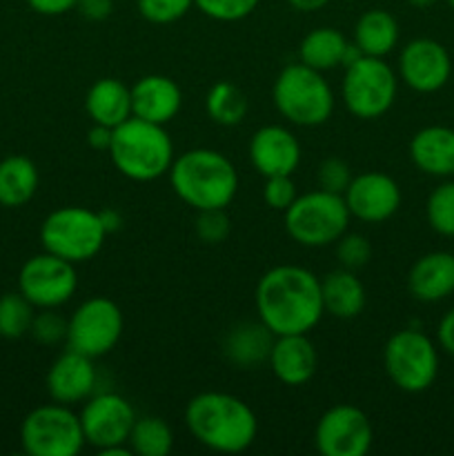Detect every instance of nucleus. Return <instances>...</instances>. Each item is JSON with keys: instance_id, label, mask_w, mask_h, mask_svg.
<instances>
[{"instance_id": "obj_41", "label": "nucleus", "mask_w": 454, "mask_h": 456, "mask_svg": "<svg viewBox=\"0 0 454 456\" xmlns=\"http://www.w3.org/2000/svg\"><path fill=\"white\" fill-rule=\"evenodd\" d=\"M76 3L78 0H27V4L40 16H62L76 9Z\"/></svg>"}, {"instance_id": "obj_3", "label": "nucleus", "mask_w": 454, "mask_h": 456, "mask_svg": "<svg viewBox=\"0 0 454 456\" xmlns=\"http://www.w3.org/2000/svg\"><path fill=\"white\" fill-rule=\"evenodd\" d=\"M169 183L178 199L196 212L225 209L239 191V172L221 151L196 147L174 159Z\"/></svg>"}, {"instance_id": "obj_42", "label": "nucleus", "mask_w": 454, "mask_h": 456, "mask_svg": "<svg viewBox=\"0 0 454 456\" xmlns=\"http://www.w3.org/2000/svg\"><path fill=\"white\" fill-rule=\"evenodd\" d=\"M436 343L443 352H448L450 356H454V307L450 312H445L443 319L439 321V328H436Z\"/></svg>"}, {"instance_id": "obj_13", "label": "nucleus", "mask_w": 454, "mask_h": 456, "mask_svg": "<svg viewBox=\"0 0 454 456\" xmlns=\"http://www.w3.org/2000/svg\"><path fill=\"white\" fill-rule=\"evenodd\" d=\"M372 441V421L356 405H334L316 423L314 444L323 456H365Z\"/></svg>"}, {"instance_id": "obj_18", "label": "nucleus", "mask_w": 454, "mask_h": 456, "mask_svg": "<svg viewBox=\"0 0 454 456\" xmlns=\"http://www.w3.org/2000/svg\"><path fill=\"white\" fill-rule=\"evenodd\" d=\"M96 368L92 356L67 350L58 356L47 372V392L56 403L74 405L87 401L96 387Z\"/></svg>"}, {"instance_id": "obj_28", "label": "nucleus", "mask_w": 454, "mask_h": 456, "mask_svg": "<svg viewBox=\"0 0 454 456\" xmlns=\"http://www.w3.org/2000/svg\"><path fill=\"white\" fill-rule=\"evenodd\" d=\"M347 47V38L334 27H319L312 29L298 47V58L303 65L316 71H329L341 67L343 52Z\"/></svg>"}, {"instance_id": "obj_29", "label": "nucleus", "mask_w": 454, "mask_h": 456, "mask_svg": "<svg viewBox=\"0 0 454 456\" xmlns=\"http://www.w3.org/2000/svg\"><path fill=\"white\" fill-rule=\"evenodd\" d=\"M247 107V96L243 94V89L236 87L234 83H227V80L214 83L205 96L207 116L223 127H234V125L243 123Z\"/></svg>"}, {"instance_id": "obj_19", "label": "nucleus", "mask_w": 454, "mask_h": 456, "mask_svg": "<svg viewBox=\"0 0 454 456\" xmlns=\"http://www.w3.org/2000/svg\"><path fill=\"white\" fill-rule=\"evenodd\" d=\"M132 116L156 125L172 123L182 107V92L169 76L150 74L134 83Z\"/></svg>"}, {"instance_id": "obj_36", "label": "nucleus", "mask_w": 454, "mask_h": 456, "mask_svg": "<svg viewBox=\"0 0 454 456\" xmlns=\"http://www.w3.org/2000/svg\"><path fill=\"white\" fill-rule=\"evenodd\" d=\"M29 334L43 346H56L67 338V319L58 314L56 307L40 310L31 321Z\"/></svg>"}, {"instance_id": "obj_33", "label": "nucleus", "mask_w": 454, "mask_h": 456, "mask_svg": "<svg viewBox=\"0 0 454 456\" xmlns=\"http://www.w3.org/2000/svg\"><path fill=\"white\" fill-rule=\"evenodd\" d=\"M261 0H194L203 16L218 22H236L247 18Z\"/></svg>"}, {"instance_id": "obj_45", "label": "nucleus", "mask_w": 454, "mask_h": 456, "mask_svg": "<svg viewBox=\"0 0 454 456\" xmlns=\"http://www.w3.org/2000/svg\"><path fill=\"white\" fill-rule=\"evenodd\" d=\"M288 3L292 4L296 12L310 13V12H319V9H323L325 4H329L332 0H288Z\"/></svg>"}, {"instance_id": "obj_37", "label": "nucleus", "mask_w": 454, "mask_h": 456, "mask_svg": "<svg viewBox=\"0 0 454 456\" xmlns=\"http://www.w3.org/2000/svg\"><path fill=\"white\" fill-rule=\"evenodd\" d=\"M196 236L207 245H218L230 236L231 223L225 209H203L196 216Z\"/></svg>"}, {"instance_id": "obj_27", "label": "nucleus", "mask_w": 454, "mask_h": 456, "mask_svg": "<svg viewBox=\"0 0 454 456\" xmlns=\"http://www.w3.org/2000/svg\"><path fill=\"white\" fill-rule=\"evenodd\" d=\"M354 43L365 56H387L399 43V22L385 9H369L356 20Z\"/></svg>"}, {"instance_id": "obj_26", "label": "nucleus", "mask_w": 454, "mask_h": 456, "mask_svg": "<svg viewBox=\"0 0 454 456\" xmlns=\"http://www.w3.org/2000/svg\"><path fill=\"white\" fill-rule=\"evenodd\" d=\"M38 167L27 156H7L0 160V205L22 208L38 190Z\"/></svg>"}, {"instance_id": "obj_10", "label": "nucleus", "mask_w": 454, "mask_h": 456, "mask_svg": "<svg viewBox=\"0 0 454 456\" xmlns=\"http://www.w3.org/2000/svg\"><path fill=\"white\" fill-rule=\"evenodd\" d=\"M20 444L31 456H76L87 441L78 414L53 401L27 414L20 426Z\"/></svg>"}, {"instance_id": "obj_6", "label": "nucleus", "mask_w": 454, "mask_h": 456, "mask_svg": "<svg viewBox=\"0 0 454 456\" xmlns=\"http://www.w3.org/2000/svg\"><path fill=\"white\" fill-rule=\"evenodd\" d=\"M283 214L285 230L303 248H328L336 243L352 218L343 194H332L320 187L298 194Z\"/></svg>"}, {"instance_id": "obj_5", "label": "nucleus", "mask_w": 454, "mask_h": 456, "mask_svg": "<svg viewBox=\"0 0 454 456\" xmlns=\"http://www.w3.org/2000/svg\"><path fill=\"white\" fill-rule=\"evenodd\" d=\"M272 101L279 114L298 127H319L334 111V92L323 71L303 62L280 69L272 87Z\"/></svg>"}, {"instance_id": "obj_1", "label": "nucleus", "mask_w": 454, "mask_h": 456, "mask_svg": "<svg viewBox=\"0 0 454 456\" xmlns=\"http://www.w3.org/2000/svg\"><path fill=\"white\" fill-rule=\"evenodd\" d=\"M256 314L274 337L307 334L320 323V279L301 265H276L261 276L254 292Z\"/></svg>"}, {"instance_id": "obj_16", "label": "nucleus", "mask_w": 454, "mask_h": 456, "mask_svg": "<svg viewBox=\"0 0 454 456\" xmlns=\"http://www.w3.org/2000/svg\"><path fill=\"white\" fill-rule=\"evenodd\" d=\"M347 209L363 223L390 221L401 208V187L383 172H363L352 176L345 194Z\"/></svg>"}, {"instance_id": "obj_9", "label": "nucleus", "mask_w": 454, "mask_h": 456, "mask_svg": "<svg viewBox=\"0 0 454 456\" xmlns=\"http://www.w3.org/2000/svg\"><path fill=\"white\" fill-rule=\"evenodd\" d=\"M399 92V76L383 58L361 56L345 67L341 98L347 111L361 120L381 118L392 110Z\"/></svg>"}, {"instance_id": "obj_25", "label": "nucleus", "mask_w": 454, "mask_h": 456, "mask_svg": "<svg viewBox=\"0 0 454 456\" xmlns=\"http://www.w3.org/2000/svg\"><path fill=\"white\" fill-rule=\"evenodd\" d=\"M320 297H323V310L341 321L356 319L368 303L363 283L356 279L354 272L345 267L329 272L320 279Z\"/></svg>"}, {"instance_id": "obj_40", "label": "nucleus", "mask_w": 454, "mask_h": 456, "mask_svg": "<svg viewBox=\"0 0 454 456\" xmlns=\"http://www.w3.org/2000/svg\"><path fill=\"white\" fill-rule=\"evenodd\" d=\"M76 12L92 22L107 20L111 16V12H114V0H78L76 3Z\"/></svg>"}, {"instance_id": "obj_47", "label": "nucleus", "mask_w": 454, "mask_h": 456, "mask_svg": "<svg viewBox=\"0 0 454 456\" xmlns=\"http://www.w3.org/2000/svg\"><path fill=\"white\" fill-rule=\"evenodd\" d=\"M448 4H450V7H452V9H454V0H448Z\"/></svg>"}, {"instance_id": "obj_12", "label": "nucleus", "mask_w": 454, "mask_h": 456, "mask_svg": "<svg viewBox=\"0 0 454 456\" xmlns=\"http://www.w3.org/2000/svg\"><path fill=\"white\" fill-rule=\"evenodd\" d=\"M78 288V274L74 263L56 256V254H36L18 274V292L38 310L61 307L74 297Z\"/></svg>"}, {"instance_id": "obj_17", "label": "nucleus", "mask_w": 454, "mask_h": 456, "mask_svg": "<svg viewBox=\"0 0 454 456\" xmlns=\"http://www.w3.org/2000/svg\"><path fill=\"white\" fill-rule=\"evenodd\" d=\"M249 160L261 176H292L301 163V142L280 125L256 129L249 141Z\"/></svg>"}, {"instance_id": "obj_14", "label": "nucleus", "mask_w": 454, "mask_h": 456, "mask_svg": "<svg viewBox=\"0 0 454 456\" xmlns=\"http://www.w3.org/2000/svg\"><path fill=\"white\" fill-rule=\"evenodd\" d=\"M78 417L85 432V441L96 450L127 444L129 432L136 421L132 403L116 392L92 395L85 401Z\"/></svg>"}, {"instance_id": "obj_46", "label": "nucleus", "mask_w": 454, "mask_h": 456, "mask_svg": "<svg viewBox=\"0 0 454 456\" xmlns=\"http://www.w3.org/2000/svg\"><path fill=\"white\" fill-rule=\"evenodd\" d=\"M412 7H418V9H426V7H432V4L436 3V0H408Z\"/></svg>"}, {"instance_id": "obj_2", "label": "nucleus", "mask_w": 454, "mask_h": 456, "mask_svg": "<svg viewBox=\"0 0 454 456\" xmlns=\"http://www.w3.org/2000/svg\"><path fill=\"white\" fill-rule=\"evenodd\" d=\"M187 430L214 452L239 454L256 441L258 421L243 399L227 392H200L185 408Z\"/></svg>"}, {"instance_id": "obj_38", "label": "nucleus", "mask_w": 454, "mask_h": 456, "mask_svg": "<svg viewBox=\"0 0 454 456\" xmlns=\"http://www.w3.org/2000/svg\"><path fill=\"white\" fill-rule=\"evenodd\" d=\"M350 181H352V169L343 159L329 156V159H325L323 163H320L319 167L320 190L332 191V194H345Z\"/></svg>"}, {"instance_id": "obj_31", "label": "nucleus", "mask_w": 454, "mask_h": 456, "mask_svg": "<svg viewBox=\"0 0 454 456\" xmlns=\"http://www.w3.org/2000/svg\"><path fill=\"white\" fill-rule=\"evenodd\" d=\"M36 307L20 292H9L0 297V337L16 341L29 334Z\"/></svg>"}, {"instance_id": "obj_11", "label": "nucleus", "mask_w": 454, "mask_h": 456, "mask_svg": "<svg viewBox=\"0 0 454 456\" xmlns=\"http://www.w3.org/2000/svg\"><path fill=\"white\" fill-rule=\"evenodd\" d=\"M125 319L118 303L107 297H92L80 303L67 319V346L85 356H105L118 346Z\"/></svg>"}, {"instance_id": "obj_43", "label": "nucleus", "mask_w": 454, "mask_h": 456, "mask_svg": "<svg viewBox=\"0 0 454 456\" xmlns=\"http://www.w3.org/2000/svg\"><path fill=\"white\" fill-rule=\"evenodd\" d=\"M111 134H114V129H111V127H105V125L93 123V127L89 129V134H87L89 147H92V150H96V151H109Z\"/></svg>"}, {"instance_id": "obj_39", "label": "nucleus", "mask_w": 454, "mask_h": 456, "mask_svg": "<svg viewBox=\"0 0 454 456\" xmlns=\"http://www.w3.org/2000/svg\"><path fill=\"white\" fill-rule=\"evenodd\" d=\"M298 191L292 176H267L263 187V199L276 212H285L296 200Z\"/></svg>"}, {"instance_id": "obj_32", "label": "nucleus", "mask_w": 454, "mask_h": 456, "mask_svg": "<svg viewBox=\"0 0 454 456\" xmlns=\"http://www.w3.org/2000/svg\"><path fill=\"white\" fill-rule=\"evenodd\" d=\"M426 216L432 230L445 239H454V181L445 178L432 190L426 203Z\"/></svg>"}, {"instance_id": "obj_20", "label": "nucleus", "mask_w": 454, "mask_h": 456, "mask_svg": "<svg viewBox=\"0 0 454 456\" xmlns=\"http://www.w3.org/2000/svg\"><path fill=\"white\" fill-rule=\"evenodd\" d=\"M267 363L280 383L298 387L305 386L316 374L319 354L307 334H283V337L274 338Z\"/></svg>"}, {"instance_id": "obj_4", "label": "nucleus", "mask_w": 454, "mask_h": 456, "mask_svg": "<svg viewBox=\"0 0 454 456\" xmlns=\"http://www.w3.org/2000/svg\"><path fill=\"white\" fill-rule=\"evenodd\" d=\"M109 159L129 181L151 183L169 174L174 163V142L165 125L132 116L114 127Z\"/></svg>"}, {"instance_id": "obj_34", "label": "nucleus", "mask_w": 454, "mask_h": 456, "mask_svg": "<svg viewBox=\"0 0 454 456\" xmlns=\"http://www.w3.org/2000/svg\"><path fill=\"white\" fill-rule=\"evenodd\" d=\"M138 13L154 25L176 22L194 7V0H136Z\"/></svg>"}, {"instance_id": "obj_48", "label": "nucleus", "mask_w": 454, "mask_h": 456, "mask_svg": "<svg viewBox=\"0 0 454 456\" xmlns=\"http://www.w3.org/2000/svg\"><path fill=\"white\" fill-rule=\"evenodd\" d=\"M345 3H352V0H345Z\"/></svg>"}, {"instance_id": "obj_7", "label": "nucleus", "mask_w": 454, "mask_h": 456, "mask_svg": "<svg viewBox=\"0 0 454 456\" xmlns=\"http://www.w3.org/2000/svg\"><path fill=\"white\" fill-rule=\"evenodd\" d=\"M107 239L101 214L80 205H67L49 214L40 225V243L49 254L69 263H85L96 256Z\"/></svg>"}, {"instance_id": "obj_30", "label": "nucleus", "mask_w": 454, "mask_h": 456, "mask_svg": "<svg viewBox=\"0 0 454 456\" xmlns=\"http://www.w3.org/2000/svg\"><path fill=\"white\" fill-rule=\"evenodd\" d=\"M127 444L138 456H167L174 448V432L160 417H141L134 421Z\"/></svg>"}, {"instance_id": "obj_22", "label": "nucleus", "mask_w": 454, "mask_h": 456, "mask_svg": "<svg viewBox=\"0 0 454 456\" xmlns=\"http://www.w3.org/2000/svg\"><path fill=\"white\" fill-rule=\"evenodd\" d=\"M408 289L421 303H439L454 294V254L430 252L414 261L408 274Z\"/></svg>"}, {"instance_id": "obj_24", "label": "nucleus", "mask_w": 454, "mask_h": 456, "mask_svg": "<svg viewBox=\"0 0 454 456\" xmlns=\"http://www.w3.org/2000/svg\"><path fill=\"white\" fill-rule=\"evenodd\" d=\"M85 110L96 125L118 127L132 118V89L118 78H101L89 87Z\"/></svg>"}, {"instance_id": "obj_23", "label": "nucleus", "mask_w": 454, "mask_h": 456, "mask_svg": "<svg viewBox=\"0 0 454 456\" xmlns=\"http://www.w3.org/2000/svg\"><path fill=\"white\" fill-rule=\"evenodd\" d=\"M274 334L267 328L265 323H252V321H245V323L234 325L230 332L225 334V341H223V354L230 361L231 365L240 370H252L258 368L261 363H265L270 359L272 346H274Z\"/></svg>"}, {"instance_id": "obj_8", "label": "nucleus", "mask_w": 454, "mask_h": 456, "mask_svg": "<svg viewBox=\"0 0 454 456\" xmlns=\"http://www.w3.org/2000/svg\"><path fill=\"white\" fill-rule=\"evenodd\" d=\"M383 365L399 390L418 395L439 377V347L421 330H399L383 347Z\"/></svg>"}, {"instance_id": "obj_15", "label": "nucleus", "mask_w": 454, "mask_h": 456, "mask_svg": "<svg viewBox=\"0 0 454 456\" xmlns=\"http://www.w3.org/2000/svg\"><path fill=\"white\" fill-rule=\"evenodd\" d=\"M452 58L434 38H414L399 53V78L418 94H434L448 85Z\"/></svg>"}, {"instance_id": "obj_21", "label": "nucleus", "mask_w": 454, "mask_h": 456, "mask_svg": "<svg viewBox=\"0 0 454 456\" xmlns=\"http://www.w3.org/2000/svg\"><path fill=\"white\" fill-rule=\"evenodd\" d=\"M409 159L427 176L454 178V129L445 125L418 129L409 141Z\"/></svg>"}, {"instance_id": "obj_44", "label": "nucleus", "mask_w": 454, "mask_h": 456, "mask_svg": "<svg viewBox=\"0 0 454 456\" xmlns=\"http://www.w3.org/2000/svg\"><path fill=\"white\" fill-rule=\"evenodd\" d=\"M98 214H101V221H102V225H105L107 234H111V232H118L120 225H123V216H120L114 208H105L102 212H98Z\"/></svg>"}, {"instance_id": "obj_35", "label": "nucleus", "mask_w": 454, "mask_h": 456, "mask_svg": "<svg viewBox=\"0 0 454 456\" xmlns=\"http://www.w3.org/2000/svg\"><path fill=\"white\" fill-rule=\"evenodd\" d=\"M369 256H372V245H369V240L363 234L345 232L336 240V258L345 270H361L363 265H368Z\"/></svg>"}]
</instances>
